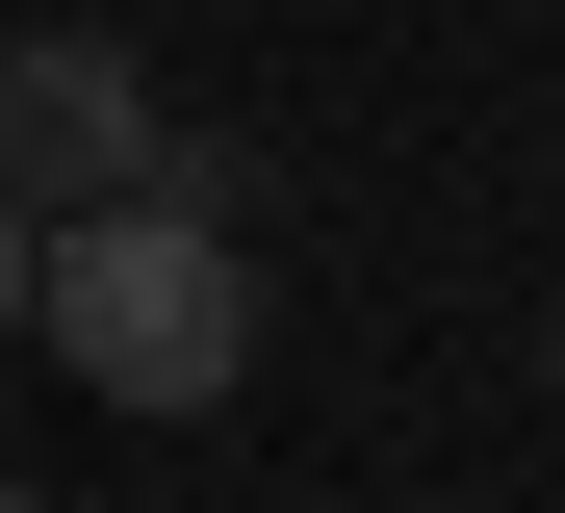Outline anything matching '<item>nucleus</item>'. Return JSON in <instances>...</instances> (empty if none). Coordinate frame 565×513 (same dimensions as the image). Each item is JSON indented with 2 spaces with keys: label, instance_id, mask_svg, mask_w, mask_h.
<instances>
[{
  "label": "nucleus",
  "instance_id": "3",
  "mask_svg": "<svg viewBox=\"0 0 565 513\" xmlns=\"http://www.w3.org/2000/svg\"><path fill=\"white\" fill-rule=\"evenodd\" d=\"M0 334H26V205H0Z\"/></svg>",
  "mask_w": 565,
  "mask_h": 513
},
{
  "label": "nucleus",
  "instance_id": "4",
  "mask_svg": "<svg viewBox=\"0 0 565 513\" xmlns=\"http://www.w3.org/2000/svg\"><path fill=\"white\" fill-rule=\"evenodd\" d=\"M540 385H565V308H540Z\"/></svg>",
  "mask_w": 565,
  "mask_h": 513
},
{
  "label": "nucleus",
  "instance_id": "5",
  "mask_svg": "<svg viewBox=\"0 0 565 513\" xmlns=\"http://www.w3.org/2000/svg\"><path fill=\"white\" fill-rule=\"evenodd\" d=\"M0 513H26V462H0Z\"/></svg>",
  "mask_w": 565,
  "mask_h": 513
},
{
  "label": "nucleus",
  "instance_id": "2",
  "mask_svg": "<svg viewBox=\"0 0 565 513\" xmlns=\"http://www.w3.org/2000/svg\"><path fill=\"white\" fill-rule=\"evenodd\" d=\"M180 154V103L104 52V26H0V205H104Z\"/></svg>",
  "mask_w": 565,
  "mask_h": 513
},
{
  "label": "nucleus",
  "instance_id": "1",
  "mask_svg": "<svg viewBox=\"0 0 565 513\" xmlns=\"http://www.w3.org/2000/svg\"><path fill=\"white\" fill-rule=\"evenodd\" d=\"M26 334L104 410H232L257 385V257H232V154H154L104 205H26Z\"/></svg>",
  "mask_w": 565,
  "mask_h": 513
}]
</instances>
